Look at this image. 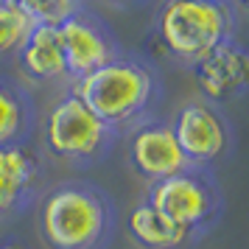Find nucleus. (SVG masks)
I'll use <instances>...</instances> for the list:
<instances>
[{
	"instance_id": "10",
	"label": "nucleus",
	"mask_w": 249,
	"mask_h": 249,
	"mask_svg": "<svg viewBox=\"0 0 249 249\" xmlns=\"http://www.w3.org/2000/svg\"><path fill=\"white\" fill-rule=\"evenodd\" d=\"M193 76L202 92V101L221 107L241 98L249 84V53L238 39H224L204 59L193 65Z\"/></svg>"
},
{
	"instance_id": "8",
	"label": "nucleus",
	"mask_w": 249,
	"mask_h": 249,
	"mask_svg": "<svg viewBox=\"0 0 249 249\" xmlns=\"http://www.w3.org/2000/svg\"><path fill=\"white\" fill-rule=\"evenodd\" d=\"M42 151L31 140L0 146V221L28 213L42 196Z\"/></svg>"
},
{
	"instance_id": "5",
	"label": "nucleus",
	"mask_w": 249,
	"mask_h": 249,
	"mask_svg": "<svg viewBox=\"0 0 249 249\" xmlns=\"http://www.w3.org/2000/svg\"><path fill=\"white\" fill-rule=\"evenodd\" d=\"M118 132L98 121L79 95L68 90L48 109L42 126V146L53 160L73 168H92L109 157L118 143Z\"/></svg>"
},
{
	"instance_id": "2",
	"label": "nucleus",
	"mask_w": 249,
	"mask_h": 249,
	"mask_svg": "<svg viewBox=\"0 0 249 249\" xmlns=\"http://www.w3.org/2000/svg\"><path fill=\"white\" fill-rule=\"evenodd\" d=\"M70 90L98 121L124 135L132 132L137 124L148 121V112L160 98V81L146 62L118 56L87 73L84 79L73 81Z\"/></svg>"
},
{
	"instance_id": "18",
	"label": "nucleus",
	"mask_w": 249,
	"mask_h": 249,
	"mask_svg": "<svg viewBox=\"0 0 249 249\" xmlns=\"http://www.w3.org/2000/svg\"><path fill=\"white\" fill-rule=\"evenodd\" d=\"M235 3H238V6H247L249 0H235Z\"/></svg>"
},
{
	"instance_id": "16",
	"label": "nucleus",
	"mask_w": 249,
	"mask_h": 249,
	"mask_svg": "<svg viewBox=\"0 0 249 249\" xmlns=\"http://www.w3.org/2000/svg\"><path fill=\"white\" fill-rule=\"evenodd\" d=\"M0 249H28V244H25L23 238L3 232V235H0Z\"/></svg>"
},
{
	"instance_id": "1",
	"label": "nucleus",
	"mask_w": 249,
	"mask_h": 249,
	"mask_svg": "<svg viewBox=\"0 0 249 249\" xmlns=\"http://www.w3.org/2000/svg\"><path fill=\"white\" fill-rule=\"evenodd\" d=\"M118 227V204L95 182H59L36 202V232L48 249H109Z\"/></svg>"
},
{
	"instance_id": "13",
	"label": "nucleus",
	"mask_w": 249,
	"mask_h": 249,
	"mask_svg": "<svg viewBox=\"0 0 249 249\" xmlns=\"http://www.w3.org/2000/svg\"><path fill=\"white\" fill-rule=\"evenodd\" d=\"M36 126L34 101L23 84L0 76V146L28 140Z\"/></svg>"
},
{
	"instance_id": "7",
	"label": "nucleus",
	"mask_w": 249,
	"mask_h": 249,
	"mask_svg": "<svg viewBox=\"0 0 249 249\" xmlns=\"http://www.w3.org/2000/svg\"><path fill=\"white\" fill-rule=\"evenodd\" d=\"M56 36L62 45L65 70H68L70 81L84 79L87 73L121 56V48H118L112 31L95 14L81 12V9H76L56 25Z\"/></svg>"
},
{
	"instance_id": "15",
	"label": "nucleus",
	"mask_w": 249,
	"mask_h": 249,
	"mask_svg": "<svg viewBox=\"0 0 249 249\" xmlns=\"http://www.w3.org/2000/svg\"><path fill=\"white\" fill-rule=\"evenodd\" d=\"M23 9L34 25H51L56 28L65 17L79 9V0H14Z\"/></svg>"
},
{
	"instance_id": "14",
	"label": "nucleus",
	"mask_w": 249,
	"mask_h": 249,
	"mask_svg": "<svg viewBox=\"0 0 249 249\" xmlns=\"http://www.w3.org/2000/svg\"><path fill=\"white\" fill-rule=\"evenodd\" d=\"M31 28H34L31 17L14 0H0V56L17 53Z\"/></svg>"
},
{
	"instance_id": "9",
	"label": "nucleus",
	"mask_w": 249,
	"mask_h": 249,
	"mask_svg": "<svg viewBox=\"0 0 249 249\" xmlns=\"http://www.w3.org/2000/svg\"><path fill=\"white\" fill-rule=\"evenodd\" d=\"M126 160H129V168L135 171L140 179H146L148 185L188 168V160L182 157L179 146L174 140L171 124L154 121V118L137 124L129 132Z\"/></svg>"
},
{
	"instance_id": "6",
	"label": "nucleus",
	"mask_w": 249,
	"mask_h": 249,
	"mask_svg": "<svg viewBox=\"0 0 249 249\" xmlns=\"http://www.w3.org/2000/svg\"><path fill=\"white\" fill-rule=\"evenodd\" d=\"M171 132L182 157L193 168H213L232 148V129L227 115L202 98L182 104L171 121Z\"/></svg>"
},
{
	"instance_id": "17",
	"label": "nucleus",
	"mask_w": 249,
	"mask_h": 249,
	"mask_svg": "<svg viewBox=\"0 0 249 249\" xmlns=\"http://www.w3.org/2000/svg\"><path fill=\"white\" fill-rule=\"evenodd\" d=\"M112 3H137V0H112Z\"/></svg>"
},
{
	"instance_id": "4",
	"label": "nucleus",
	"mask_w": 249,
	"mask_h": 249,
	"mask_svg": "<svg viewBox=\"0 0 249 249\" xmlns=\"http://www.w3.org/2000/svg\"><path fill=\"white\" fill-rule=\"evenodd\" d=\"M146 202L168 221L193 232L199 241H204L221 224L227 210L224 191L213 168H193V165L165 179L151 182L146 191Z\"/></svg>"
},
{
	"instance_id": "3",
	"label": "nucleus",
	"mask_w": 249,
	"mask_h": 249,
	"mask_svg": "<svg viewBox=\"0 0 249 249\" xmlns=\"http://www.w3.org/2000/svg\"><path fill=\"white\" fill-rule=\"evenodd\" d=\"M235 17L230 0H165L157 34L171 56L193 68L224 39H232Z\"/></svg>"
},
{
	"instance_id": "11",
	"label": "nucleus",
	"mask_w": 249,
	"mask_h": 249,
	"mask_svg": "<svg viewBox=\"0 0 249 249\" xmlns=\"http://www.w3.org/2000/svg\"><path fill=\"white\" fill-rule=\"evenodd\" d=\"M124 230L137 249H193L196 244H202L193 232L182 230L162 213H157L146 199L129 207Z\"/></svg>"
},
{
	"instance_id": "12",
	"label": "nucleus",
	"mask_w": 249,
	"mask_h": 249,
	"mask_svg": "<svg viewBox=\"0 0 249 249\" xmlns=\"http://www.w3.org/2000/svg\"><path fill=\"white\" fill-rule=\"evenodd\" d=\"M17 62H20L23 76L34 84H51V81L68 79L56 28H51V25L31 28V34L25 36V42L17 51Z\"/></svg>"
}]
</instances>
